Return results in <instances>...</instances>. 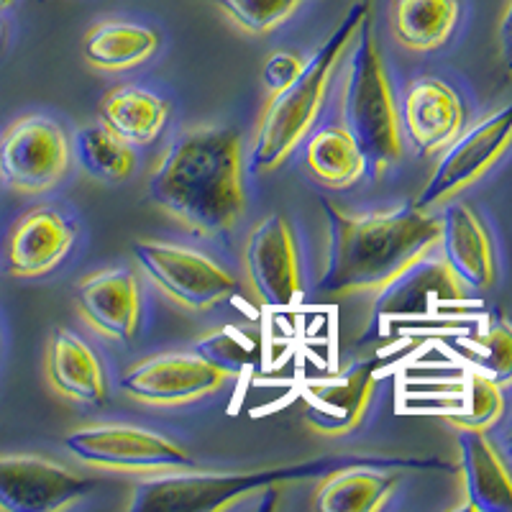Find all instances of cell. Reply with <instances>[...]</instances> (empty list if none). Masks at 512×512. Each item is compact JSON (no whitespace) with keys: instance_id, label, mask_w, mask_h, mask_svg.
<instances>
[{"instance_id":"10","label":"cell","mask_w":512,"mask_h":512,"mask_svg":"<svg viewBox=\"0 0 512 512\" xmlns=\"http://www.w3.org/2000/svg\"><path fill=\"white\" fill-rule=\"evenodd\" d=\"M244 272L254 297L267 308H290L303 295L300 249L285 216L272 213L251 228L244 241Z\"/></svg>"},{"instance_id":"24","label":"cell","mask_w":512,"mask_h":512,"mask_svg":"<svg viewBox=\"0 0 512 512\" xmlns=\"http://www.w3.org/2000/svg\"><path fill=\"white\" fill-rule=\"evenodd\" d=\"M159 52V34L134 21H100L82 39V57L103 72L134 70Z\"/></svg>"},{"instance_id":"34","label":"cell","mask_w":512,"mask_h":512,"mask_svg":"<svg viewBox=\"0 0 512 512\" xmlns=\"http://www.w3.org/2000/svg\"><path fill=\"white\" fill-rule=\"evenodd\" d=\"M0 41H3V24H0Z\"/></svg>"},{"instance_id":"31","label":"cell","mask_w":512,"mask_h":512,"mask_svg":"<svg viewBox=\"0 0 512 512\" xmlns=\"http://www.w3.org/2000/svg\"><path fill=\"white\" fill-rule=\"evenodd\" d=\"M303 59L292 52H274L267 59L262 70V82L269 95H277L280 90H285L290 82H295V77L303 70Z\"/></svg>"},{"instance_id":"16","label":"cell","mask_w":512,"mask_h":512,"mask_svg":"<svg viewBox=\"0 0 512 512\" xmlns=\"http://www.w3.org/2000/svg\"><path fill=\"white\" fill-rule=\"evenodd\" d=\"M402 134L418 154H436L446 149L464 131L466 111L448 82L438 77H418L405 90L402 100Z\"/></svg>"},{"instance_id":"27","label":"cell","mask_w":512,"mask_h":512,"mask_svg":"<svg viewBox=\"0 0 512 512\" xmlns=\"http://www.w3.org/2000/svg\"><path fill=\"white\" fill-rule=\"evenodd\" d=\"M75 157L82 172L103 185H118L134 172V146L111 134L103 123H88L75 134Z\"/></svg>"},{"instance_id":"3","label":"cell","mask_w":512,"mask_h":512,"mask_svg":"<svg viewBox=\"0 0 512 512\" xmlns=\"http://www.w3.org/2000/svg\"><path fill=\"white\" fill-rule=\"evenodd\" d=\"M346 464L428 466L425 461H395L387 456H326V459L277 464L244 472H175L144 479L131 489L128 510L134 512H221L269 489L292 482L323 479Z\"/></svg>"},{"instance_id":"21","label":"cell","mask_w":512,"mask_h":512,"mask_svg":"<svg viewBox=\"0 0 512 512\" xmlns=\"http://www.w3.org/2000/svg\"><path fill=\"white\" fill-rule=\"evenodd\" d=\"M98 118L126 144L149 146L167 126L169 103L152 90L121 85L100 98Z\"/></svg>"},{"instance_id":"30","label":"cell","mask_w":512,"mask_h":512,"mask_svg":"<svg viewBox=\"0 0 512 512\" xmlns=\"http://www.w3.org/2000/svg\"><path fill=\"white\" fill-rule=\"evenodd\" d=\"M195 354H200L213 367L221 369L226 377H231V374L246 372L254 364L256 344L236 328H221V331L200 338L195 344Z\"/></svg>"},{"instance_id":"9","label":"cell","mask_w":512,"mask_h":512,"mask_svg":"<svg viewBox=\"0 0 512 512\" xmlns=\"http://www.w3.org/2000/svg\"><path fill=\"white\" fill-rule=\"evenodd\" d=\"M512 144V103L479 121L469 131H461L451 144L446 146L441 162L425 180L423 190L418 192L415 205L431 210L436 205L448 203L466 187L482 180L489 169L500 162L502 154Z\"/></svg>"},{"instance_id":"19","label":"cell","mask_w":512,"mask_h":512,"mask_svg":"<svg viewBox=\"0 0 512 512\" xmlns=\"http://www.w3.org/2000/svg\"><path fill=\"white\" fill-rule=\"evenodd\" d=\"M47 379L57 395L80 405L108 400V377L93 346L67 328H57L47 346Z\"/></svg>"},{"instance_id":"25","label":"cell","mask_w":512,"mask_h":512,"mask_svg":"<svg viewBox=\"0 0 512 512\" xmlns=\"http://www.w3.org/2000/svg\"><path fill=\"white\" fill-rule=\"evenodd\" d=\"M305 167L318 182L336 190L354 187L367 175V157L344 123L320 128L305 144Z\"/></svg>"},{"instance_id":"6","label":"cell","mask_w":512,"mask_h":512,"mask_svg":"<svg viewBox=\"0 0 512 512\" xmlns=\"http://www.w3.org/2000/svg\"><path fill=\"white\" fill-rule=\"evenodd\" d=\"M64 446L77 461L105 472L162 474L195 469V459L185 446L139 425H82L64 436Z\"/></svg>"},{"instance_id":"20","label":"cell","mask_w":512,"mask_h":512,"mask_svg":"<svg viewBox=\"0 0 512 512\" xmlns=\"http://www.w3.org/2000/svg\"><path fill=\"white\" fill-rule=\"evenodd\" d=\"M466 507L474 512H512V472L487 431H459Z\"/></svg>"},{"instance_id":"15","label":"cell","mask_w":512,"mask_h":512,"mask_svg":"<svg viewBox=\"0 0 512 512\" xmlns=\"http://www.w3.org/2000/svg\"><path fill=\"white\" fill-rule=\"evenodd\" d=\"M77 313L100 336L131 344L141 328V285L131 269L105 267L75 287Z\"/></svg>"},{"instance_id":"4","label":"cell","mask_w":512,"mask_h":512,"mask_svg":"<svg viewBox=\"0 0 512 512\" xmlns=\"http://www.w3.org/2000/svg\"><path fill=\"white\" fill-rule=\"evenodd\" d=\"M369 16V0H359L341 24L331 31L318 52L303 64L295 82L272 95L256 126L251 164L259 172H272L297 149V144L310 134L318 121V113L326 103L328 85L338 62L359 34L364 18Z\"/></svg>"},{"instance_id":"23","label":"cell","mask_w":512,"mask_h":512,"mask_svg":"<svg viewBox=\"0 0 512 512\" xmlns=\"http://www.w3.org/2000/svg\"><path fill=\"white\" fill-rule=\"evenodd\" d=\"M461 18L459 0H392L390 31L408 52H436L454 36Z\"/></svg>"},{"instance_id":"8","label":"cell","mask_w":512,"mask_h":512,"mask_svg":"<svg viewBox=\"0 0 512 512\" xmlns=\"http://www.w3.org/2000/svg\"><path fill=\"white\" fill-rule=\"evenodd\" d=\"M72 162V141L47 116H24L0 136V180L24 195L49 192L64 180Z\"/></svg>"},{"instance_id":"17","label":"cell","mask_w":512,"mask_h":512,"mask_svg":"<svg viewBox=\"0 0 512 512\" xmlns=\"http://www.w3.org/2000/svg\"><path fill=\"white\" fill-rule=\"evenodd\" d=\"M77 239V226L57 208L41 205L18 218L6 246L8 272L34 280L54 272L67 259Z\"/></svg>"},{"instance_id":"2","label":"cell","mask_w":512,"mask_h":512,"mask_svg":"<svg viewBox=\"0 0 512 512\" xmlns=\"http://www.w3.org/2000/svg\"><path fill=\"white\" fill-rule=\"evenodd\" d=\"M320 205L328 228L326 267L318 280L323 295L382 290L441 241V216L415 203L361 216L333 200Z\"/></svg>"},{"instance_id":"32","label":"cell","mask_w":512,"mask_h":512,"mask_svg":"<svg viewBox=\"0 0 512 512\" xmlns=\"http://www.w3.org/2000/svg\"><path fill=\"white\" fill-rule=\"evenodd\" d=\"M497 39H500V57L505 62L507 70L512 72V0H507V8L502 13L500 31H497Z\"/></svg>"},{"instance_id":"1","label":"cell","mask_w":512,"mask_h":512,"mask_svg":"<svg viewBox=\"0 0 512 512\" xmlns=\"http://www.w3.org/2000/svg\"><path fill=\"white\" fill-rule=\"evenodd\" d=\"M149 200L198 236H221L246 210L244 141L231 126L187 128L149 175Z\"/></svg>"},{"instance_id":"13","label":"cell","mask_w":512,"mask_h":512,"mask_svg":"<svg viewBox=\"0 0 512 512\" xmlns=\"http://www.w3.org/2000/svg\"><path fill=\"white\" fill-rule=\"evenodd\" d=\"M95 489L93 479L70 472L41 456H3L0 459V510L54 512L75 505Z\"/></svg>"},{"instance_id":"33","label":"cell","mask_w":512,"mask_h":512,"mask_svg":"<svg viewBox=\"0 0 512 512\" xmlns=\"http://www.w3.org/2000/svg\"><path fill=\"white\" fill-rule=\"evenodd\" d=\"M13 3H16V0H0V11H8V8H11Z\"/></svg>"},{"instance_id":"29","label":"cell","mask_w":512,"mask_h":512,"mask_svg":"<svg viewBox=\"0 0 512 512\" xmlns=\"http://www.w3.org/2000/svg\"><path fill=\"white\" fill-rule=\"evenodd\" d=\"M221 8L233 24L251 36H264L282 26L305 0H208Z\"/></svg>"},{"instance_id":"28","label":"cell","mask_w":512,"mask_h":512,"mask_svg":"<svg viewBox=\"0 0 512 512\" xmlns=\"http://www.w3.org/2000/svg\"><path fill=\"white\" fill-rule=\"evenodd\" d=\"M461 351L477 372L495 379L500 387L512 384V326L507 320H497L477 336L464 338Z\"/></svg>"},{"instance_id":"18","label":"cell","mask_w":512,"mask_h":512,"mask_svg":"<svg viewBox=\"0 0 512 512\" xmlns=\"http://www.w3.org/2000/svg\"><path fill=\"white\" fill-rule=\"evenodd\" d=\"M441 221L438 246L443 249V262L466 290H489L497 282V259L482 216L472 205L451 203L443 210Z\"/></svg>"},{"instance_id":"11","label":"cell","mask_w":512,"mask_h":512,"mask_svg":"<svg viewBox=\"0 0 512 512\" xmlns=\"http://www.w3.org/2000/svg\"><path fill=\"white\" fill-rule=\"evenodd\" d=\"M226 374L195 351H167L136 361L121 377V390L131 400L175 408L216 392Z\"/></svg>"},{"instance_id":"14","label":"cell","mask_w":512,"mask_h":512,"mask_svg":"<svg viewBox=\"0 0 512 512\" xmlns=\"http://www.w3.org/2000/svg\"><path fill=\"white\" fill-rule=\"evenodd\" d=\"M379 359H361L303 392L300 418L320 436H349L361 425L377 384Z\"/></svg>"},{"instance_id":"12","label":"cell","mask_w":512,"mask_h":512,"mask_svg":"<svg viewBox=\"0 0 512 512\" xmlns=\"http://www.w3.org/2000/svg\"><path fill=\"white\" fill-rule=\"evenodd\" d=\"M464 297L466 287L451 267L443 259H433L431 254L423 256L379 290L364 341L382 338L397 320L423 318L431 313L433 305L461 303Z\"/></svg>"},{"instance_id":"7","label":"cell","mask_w":512,"mask_h":512,"mask_svg":"<svg viewBox=\"0 0 512 512\" xmlns=\"http://www.w3.org/2000/svg\"><path fill=\"white\" fill-rule=\"evenodd\" d=\"M131 254L162 295L192 313L216 308L239 287L236 277L223 264L187 246L139 239L131 244Z\"/></svg>"},{"instance_id":"22","label":"cell","mask_w":512,"mask_h":512,"mask_svg":"<svg viewBox=\"0 0 512 512\" xmlns=\"http://www.w3.org/2000/svg\"><path fill=\"white\" fill-rule=\"evenodd\" d=\"M395 487V474L379 464H346L323 477L313 507L320 512H374L387 505Z\"/></svg>"},{"instance_id":"26","label":"cell","mask_w":512,"mask_h":512,"mask_svg":"<svg viewBox=\"0 0 512 512\" xmlns=\"http://www.w3.org/2000/svg\"><path fill=\"white\" fill-rule=\"evenodd\" d=\"M431 405L433 413L443 415L456 431H489L502 418L505 395L495 379L472 369L454 390H446V395Z\"/></svg>"},{"instance_id":"5","label":"cell","mask_w":512,"mask_h":512,"mask_svg":"<svg viewBox=\"0 0 512 512\" xmlns=\"http://www.w3.org/2000/svg\"><path fill=\"white\" fill-rule=\"evenodd\" d=\"M354 41L341 88L344 126L359 141L374 175H382L384 169H390L402 157L400 108L392 93L384 57L377 47L372 18H364Z\"/></svg>"}]
</instances>
